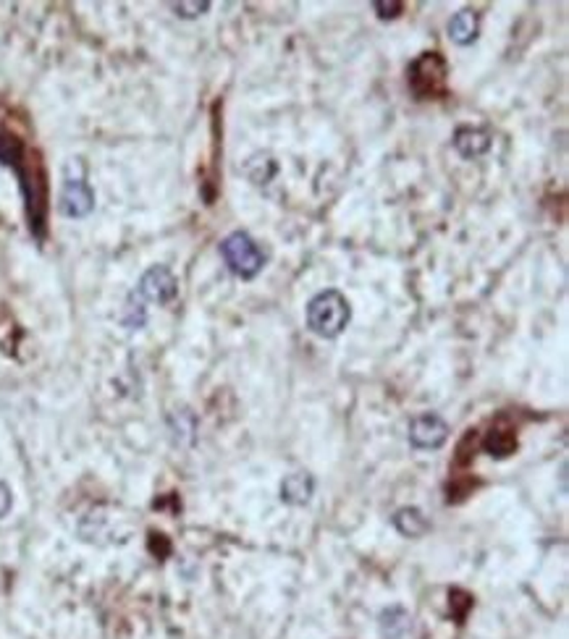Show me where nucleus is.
I'll list each match as a JSON object with an SVG mask.
<instances>
[{
    "mask_svg": "<svg viewBox=\"0 0 569 639\" xmlns=\"http://www.w3.org/2000/svg\"><path fill=\"white\" fill-rule=\"evenodd\" d=\"M0 166H8L19 176L29 231L37 241H43L48 233V182L37 152H29L16 134L0 129Z\"/></svg>",
    "mask_w": 569,
    "mask_h": 639,
    "instance_id": "nucleus-1",
    "label": "nucleus"
},
{
    "mask_svg": "<svg viewBox=\"0 0 569 639\" xmlns=\"http://www.w3.org/2000/svg\"><path fill=\"white\" fill-rule=\"evenodd\" d=\"M352 320L346 296L336 288H326L307 304V325L318 338H338Z\"/></svg>",
    "mask_w": 569,
    "mask_h": 639,
    "instance_id": "nucleus-2",
    "label": "nucleus"
},
{
    "mask_svg": "<svg viewBox=\"0 0 569 639\" xmlns=\"http://www.w3.org/2000/svg\"><path fill=\"white\" fill-rule=\"evenodd\" d=\"M407 85L418 100L443 97L449 87V63L438 53H420L407 66Z\"/></svg>",
    "mask_w": 569,
    "mask_h": 639,
    "instance_id": "nucleus-3",
    "label": "nucleus"
},
{
    "mask_svg": "<svg viewBox=\"0 0 569 639\" xmlns=\"http://www.w3.org/2000/svg\"><path fill=\"white\" fill-rule=\"evenodd\" d=\"M221 257L229 265V271L241 280L257 278L265 268V255L247 231H234L221 241Z\"/></svg>",
    "mask_w": 569,
    "mask_h": 639,
    "instance_id": "nucleus-4",
    "label": "nucleus"
},
{
    "mask_svg": "<svg viewBox=\"0 0 569 639\" xmlns=\"http://www.w3.org/2000/svg\"><path fill=\"white\" fill-rule=\"evenodd\" d=\"M176 291H179V283H176L174 273L166 265H152L140 278L137 291L132 294V299L140 302L142 307L144 304H168L176 296Z\"/></svg>",
    "mask_w": 569,
    "mask_h": 639,
    "instance_id": "nucleus-5",
    "label": "nucleus"
},
{
    "mask_svg": "<svg viewBox=\"0 0 569 639\" xmlns=\"http://www.w3.org/2000/svg\"><path fill=\"white\" fill-rule=\"evenodd\" d=\"M449 438V425L443 422V417L426 411V414H418L412 422H410V443L420 451H433V449H441Z\"/></svg>",
    "mask_w": 569,
    "mask_h": 639,
    "instance_id": "nucleus-6",
    "label": "nucleus"
},
{
    "mask_svg": "<svg viewBox=\"0 0 569 639\" xmlns=\"http://www.w3.org/2000/svg\"><path fill=\"white\" fill-rule=\"evenodd\" d=\"M95 207V191L87 183V179H66L61 189V213L66 218H87Z\"/></svg>",
    "mask_w": 569,
    "mask_h": 639,
    "instance_id": "nucleus-7",
    "label": "nucleus"
},
{
    "mask_svg": "<svg viewBox=\"0 0 569 639\" xmlns=\"http://www.w3.org/2000/svg\"><path fill=\"white\" fill-rule=\"evenodd\" d=\"M454 150L465 160H477L480 155H485L491 150V137H488V132H483L477 126H459L454 134Z\"/></svg>",
    "mask_w": 569,
    "mask_h": 639,
    "instance_id": "nucleus-8",
    "label": "nucleus"
},
{
    "mask_svg": "<svg viewBox=\"0 0 569 639\" xmlns=\"http://www.w3.org/2000/svg\"><path fill=\"white\" fill-rule=\"evenodd\" d=\"M477 32H480V16H477V11H473V8L457 11V13L451 16V21H449V37H451V43H457V45H473L475 40H477Z\"/></svg>",
    "mask_w": 569,
    "mask_h": 639,
    "instance_id": "nucleus-9",
    "label": "nucleus"
},
{
    "mask_svg": "<svg viewBox=\"0 0 569 639\" xmlns=\"http://www.w3.org/2000/svg\"><path fill=\"white\" fill-rule=\"evenodd\" d=\"M315 493V480L307 472H294L286 474L281 482V501L289 506H305Z\"/></svg>",
    "mask_w": 569,
    "mask_h": 639,
    "instance_id": "nucleus-10",
    "label": "nucleus"
},
{
    "mask_svg": "<svg viewBox=\"0 0 569 639\" xmlns=\"http://www.w3.org/2000/svg\"><path fill=\"white\" fill-rule=\"evenodd\" d=\"M394 527H396V532H399L402 538H423L427 530H430L426 514H423L420 508H402V511H396Z\"/></svg>",
    "mask_w": 569,
    "mask_h": 639,
    "instance_id": "nucleus-11",
    "label": "nucleus"
},
{
    "mask_svg": "<svg viewBox=\"0 0 569 639\" xmlns=\"http://www.w3.org/2000/svg\"><path fill=\"white\" fill-rule=\"evenodd\" d=\"M410 632V613L399 605L380 613V635L386 639H402Z\"/></svg>",
    "mask_w": 569,
    "mask_h": 639,
    "instance_id": "nucleus-12",
    "label": "nucleus"
},
{
    "mask_svg": "<svg viewBox=\"0 0 569 639\" xmlns=\"http://www.w3.org/2000/svg\"><path fill=\"white\" fill-rule=\"evenodd\" d=\"M483 449L496 458L512 457L517 451V435L512 430H491L483 441Z\"/></svg>",
    "mask_w": 569,
    "mask_h": 639,
    "instance_id": "nucleus-13",
    "label": "nucleus"
},
{
    "mask_svg": "<svg viewBox=\"0 0 569 639\" xmlns=\"http://www.w3.org/2000/svg\"><path fill=\"white\" fill-rule=\"evenodd\" d=\"M171 8H174L176 16H182V19H197V16H202V13L210 11V3H207V0H202V3H171Z\"/></svg>",
    "mask_w": 569,
    "mask_h": 639,
    "instance_id": "nucleus-14",
    "label": "nucleus"
},
{
    "mask_svg": "<svg viewBox=\"0 0 569 639\" xmlns=\"http://www.w3.org/2000/svg\"><path fill=\"white\" fill-rule=\"evenodd\" d=\"M373 8H376V13H378V19H396L402 11H404V3H399V0H378V3H373Z\"/></svg>",
    "mask_w": 569,
    "mask_h": 639,
    "instance_id": "nucleus-15",
    "label": "nucleus"
},
{
    "mask_svg": "<svg viewBox=\"0 0 569 639\" xmlns=\"http://www.w3.org/2000/svg\"><path fill=\"white\" fill-rule=\"evenodd\" d=\"M11 506H13V496H11V488H8L5 482H0V519H3V516H8Z\"/></svg>",
    "mask_w": 569,
    "mask_h": 639,
    "instance_id": "nucleus-16",
    "label": "nucleus"
}]
</instances>
